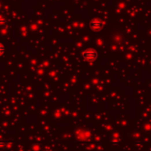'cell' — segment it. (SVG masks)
Instances as JSON below:
<instances>
[{
    "label": "cell",
    "mask_w": 151,
    "mask_h": 151,
    "mask_svg": "<svg viewBox=\"0 0 151 151\" xmlns=\"http://www.w3.org/2000/svg\"><path fill=\"white\" fill-rule=\"evenodd\" d=\"M5 53V46L0 43V57Z\"/></svg>",
    "instance_id": "cell-1"
}]
</instances>
